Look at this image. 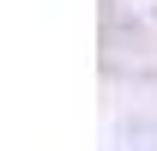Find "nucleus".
Instances as JSON below:
<instances>
[]
</instances>
